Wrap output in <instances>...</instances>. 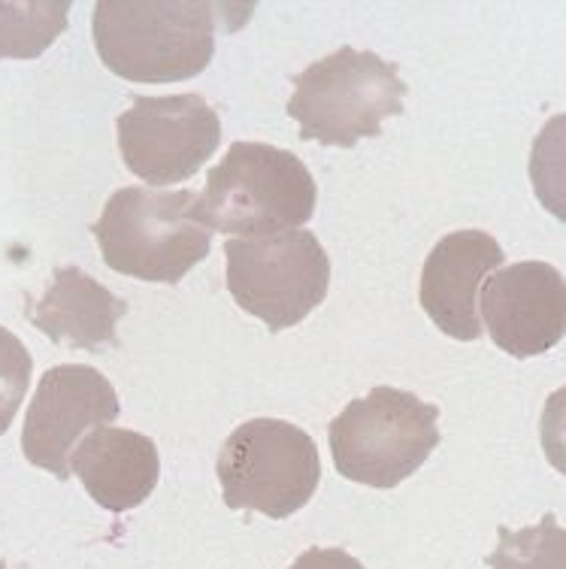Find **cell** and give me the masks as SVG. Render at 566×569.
Segmentation results:
<instances>
[{
  "mask_svg": "<svg viewBox=\"0 0 566 569\" xmlns=\"http://www.w3.org/2000/svg\"><path fill=\"white\" fill-rule=\"evenodd\" d=\"M91 33L100 61L131 82H186L216 56V3L98 0Z\"/></svg>",
  "mask_w": 566,
  "mask_h": 569,
  "instance_id": "cell-1",
  "label": "cell"
},
{
  "mask_svg": "<svg viewBox=\"0 0 566 569\" xmlns=\"http://www.w3.org/2000/svg\"><path fill=\"white\" fill-rule=\"evenodd\" d=\"M91 230L109 270L140 282H182L212 249V228L191 188H119Z\"/></svg>",
  "mask_w": 566,
  "mask_h": 569,
  "instance_id": "cell-2",
  "label": "cell"
},
{
  "mask_svg": "<svg viewBox=\"0 0 566 569\" xmlns=\"http://www.w3.org/2000/svg\"><path fill=\"white\" fill-rule=\"evenodd\" d=\"M318 186L309 167L288 149L270 142H234L207 176L200 194L212 233L270 237L312 219Z\"/></svg>",
  "mask_w": 566,
  "mask_h": 569,
  "instance_id": "cell-3",
  "label": "cell"
},
{
  "mask_svg": "<svg viewBox=\"0 0 566 569\" xmlns=\"http://www.w3.org/2000/svg\"><path fill=\"white\" fill-rule=\"evenodd\" d=\"M406 91L394 61L342 46L297 73L288 116L300 140L355 149L364 137H381V121L404 116Z\"/></svg>",
  "mask_w": 566,
  "mask_h": 569,
  "instance_id": "cell-4",
  "label": "cell"
},
{
  "mask_svg": "<svg viewBox=\"0 0 566 569\" xmlns=\"http://www.w3.org/2000/svg\"><path fill=\"white\" fill-rule=\"evenodd\" d=\"M327 442L342 479L388 491L439 446V409L413 391L376 385L330 421Z\"/></svg>",
  "mask_w": 566,
  "mask_h": 569,
  "instance_id": "cell-5",
  "label": "cell"
},
{
  "mask_svg": "<svg viewBox=\"0 0 566 569\" xmlns=\"http://www.w3.org/2000/svg\"><path fill=\"white\" fill-rule=\"evenodd\" d=\"M216 472L230 509L279 521L316 497L321 458L304 427L282 418H251L225 439Z\"/></svg>",
  "mask_w": 566,
  "mask_h": 569,
  "instance_id": "cell-6",
  "label": "cell"
},
{
  "mask_svg": "<svg viewBox=\"0 0 566 569\" xmlns=\"http://www.w3.org/2000/svg\"><path fill=\"white\" fill-rule=\"evenodd\" d=\"M225 282L237 307L279 333L321 307L330 288V258L312 230L225 242Z\"/></svg>",
  "mask_w": 566,
  "mask_h": 569,
  "instance_id": "cell-7",
  "label": "cell"
},
{
  "mask_svg": "<svg viewBox=\"0 0 566 569\" xmlns=\"http://www.w3.org/2000/svg\"><path fill=\"white\" fill-rule=\"evenodd\" d=\"M125 167L152 188L186 182L216 154L221 119L200 94L133 98L116 119Z\"/></svg>",
  "mask_w": 566,
  "mask_h": 569,
  "instance_id": "cell-8",
  "label": "cell"
},
{
  "mask_svg": "<svg viewBox=\"0 0 566 569\" xmlns=\"http://www.w3.org/2000/svg\"><path fill=\"white\" fill-rule=\"evenodd\" d=\"M121 412L119 395L88 363H58L37 385L22 430V451L33 467L70 479V458L86 433L107 427Z\"/></svg>",
  "mask_w": 566,
  "mask_h": 569,
  "instance_id": "cell-9",
  "label": "cell"
},
{
  "mask_svg": "<svg viewBox=\"0 0 566 569\" xmlns=\"http://www.w3.org/2000/svg\"><path fill=\"white\" fill-rule=\"evenodd\" d=\"M481 318L497 349L513 358H536L564 340L566 282L545 261H518L488 276Z\"/></svg>",
  "mask_w": 566,
  "mask_h": 569,
  "instance_id": "cell-10",
  "label": "cell"
},
{
  "mask_svg": "<svg viewBox=\"0 0 566 569\" xmlns=\"http://www.w3.org/2000/svg\"><path fill=\"white\" fill-rule=\"evenodd\" d=\"M506 261L503 246L485 230H451L436 242L421 270L418 303L446 337L473 342L481 337L479 288Z\"/></svg>",
  "mask_w": 566,
  "mask_h": 569,
  "instance_id": "cell-11",
  "label": "cell"
},
{
  "mask_svg": "<svg viewBox=\"0 0 566 569\" xmlns=\"http://www.w3.org/2000/svg\"><path fill=\"white\" fill-rule=\"evenodd\" d=\"M70 472H77L88 497L100 509L131 512L152 497L161 476V458L155 439L146 433L125 427H98L77 446Z\"/></svg>",
  "mask_w": 566,
  "mask_h": 569,
  "instance_id": "cell-12",
  "label": "cell"
},
{
  "mask_svg": "<svg viewBox=\"0 0 566 569\" xmlns=\"http://www.w3.org/2000/svg\"><path fill=\"white\" fill-rule=\"evenodd\" d=\"M24 312L33 328L52 342L100 351L119 346L116 325L128 312V303L112 295L107 284H100L95 276L67 263L54 270L52 282L40 300H28Z\"/></svg>",
  "mask_w": 566,
  "mask_h": 569,
  "instance_id": "cell-13",
  "label": "cell"
},
{
  "mask_svg": "<svg viewBox=\"0 0 566 569\" xmlns=\"http://www.w3.org/2000/svg\"><path fill=\"white\" fill-rule=\"evenodd\" d=\"M70 0H0V58L31 61L67 31Z\"/></svg>",
  "mask_w": 566,
  "mask_h": 569,
  "instance_id": "cell-14",
  "label": "cell"
},
{
  "mask_svg": "<svg viewBox=\"0 0 566 569\" xmlns=\"http://www.w3.org/2000/svg\"><path fill=\"white\" fill-rule=\"evenodd\" d=\"M485 563L490 569H566V533L557 525V515L548 512L524 530L500 527L497 548Z\"/></svg>",
  "mask_w": 566,
  "mask_h": 569,
  "instance_id": "cell-15",
  "label": "cell"
},
{
  "mask_svg": "<svg viewBox=\"0 0 566 569\" xmlns=\"http://www.w3.org/2000/svg\"><path fill=\"white\" fill-rule=\"evenodd\" d=\"M33 358L12 330L0 328V437L19 416L24 395L31 388Z\"/></svg>",
  "mask_w": 566,
  "mask_h": 569,
  "instance_id": "cell-16",
  "label": "cell"
},
{
  "mask_svg": "<svg viewBox=\"0 0 566 569\" xmlns=\"http://www.w3.org/2000/svg\"><path fill=\"white\" fill-rule=\"evenodd\" d=\"M288 569H364L355 555L346 548H306L304 555L291 563Z\"/></svg>",
  "mask_w": 566,
  "mask_h": 569,
  "instance_id": "cell-17",
  "label": "cell"
},
{
  "mask_svg": "<svg viewBox=\"0 0 566 569\" xmlns=\"http://www.w3.org/2000/svg\"><path fill=\"white\" fill-rule=\"evenodd\" d=\"M0 569H10V567H7V563H3V560H0Z\"/></svg>",
  "mask_w": 566,
  "mask_h": 569,
  "instance_id": "cell-18",
  "label": "cell"
}]
</instances>
